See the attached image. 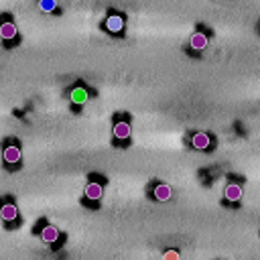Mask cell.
<instances>
[{"label": "cell", "instance_id": "obj_14", "mask_svg": "<svg viewBox=\"0 0 260 260\" xmlns=\"http://www.w3.org/2000/svg\"><path fill=\"white\" fill-rule=\"evenodd\" d=\"M258 30H260V24H258Z\"/></svg>", "mask_w": 260, "mask_h": 260}, {"label": "cell", "instance_id": "obj_5", "mask_svg": "<svg viewBox=\"0 0 260 260\" xmlns=\"http://www.w3.org/2000/svg\"><path fill=\"white\" fill-rule=\"evenodd\" d=\"M102 28L108 30L110 35L120 37L124 32V28H126V16L122 12H118V10H110L108 16H106V20L102 22Z\"/></svg>", "mask_w": 260, "mask_h": 260}, {"label": "cell", "instance_id": "obj_1", "mask_svg": "<svg viewBox=\"0 0 260 260\" xmlns=\"http://www.w3.org/2000/svg\"><path fill=\"white\" fill-rule=\"evenodd\" d=\"M104 185H106V177L91 173L89 175V183H87V187L83 191V203L91 205V207H98V203H100V199L104 195Z\"/></svg>", "mask_w": 260, "mask_h": 260}, {"label": "cell", "instance_id": "obj_8", "mask_svg": "<svg viewBox=\"0 0 260 260\" xmlns=\"http://www.w3.org/2000/svg\"><path fill=\"white\" fill-rule=\"evenodd\" d=\"M189 144H191V148H195V150H203V152L213 150V138H211L207 132H193V134L189 136Z\"/></svg>", "mask_w": 260, "mask_h": 260}, {"label": "cell", "instance_id": "obj_7", "mask_svg": "<svg viewBox=\"0 0 260 260\" xmlns=\"http://www.w3.org/2000/svg\"><path fill=\"white\" fill-rule=\"evenodd\" d=\"M39 236H41V240H43L45 244H51V246H55V248H59V246H61V242L65 240V238L61 236L59 228H55L53 223H45V225L41 228Z\"/></svg>", "mask_w": 260, "mask_h": 260}, {"label": "cell", "instance_id": "obj_11", "mask_svg": "<svg viewBox=\"0 0 260 260\" xmlns=\"http://www.w3.org/2000/svg\"><path fill=\"white\" fill-rule=\"evenodd\" d=\"M171 195H173L171 185L160 183V181H156V183L152 185V189H150V197H152L154 201H169V199H171Z\"/></svg>", "mask_w": 260, "mask_h": 260}, {"label": "cell", "instance_id": "obj_2", "mask_svg": "<svg viewBox=\"0 0 260 260\" xmlns=\"http://www.w3.org/2000/svg\"><path fill=\"white\" fill-rule=\"evenodd\" d=\"M0 219L6 223V230H14V225L20 223V215H18V207L10 197H4L0 201Z\"/></svg>", "mask_w": 260, "mask_h": 260}, {"label": "cell", "instance_id": "obj_4", "mask_svg": "<svg viewBox=\"0 0 260 260\" xmlns=\"http://www.w3.org/2000/svg\"><path fill=\"white\" fill-rule=\"evenodd\" d=\"M2 156H4V162H6V169L8 171L20 169V142L14 140V138L6 140L4 150H2Z\"/></svg>", "mask_w": 260, "mask_h": 260}, {"label": "cell", "instance_id": "obj_12", "mask_svg": "<svg viewBox=\"0 0 260 260\" xmlns=\"http://www.w3.org/2000/svg\"><path fill=\"white\" fill-rule=\"evenodd\" d=\"M207 41H209V37H207L205 30H195L191 35V39H189V49H193L195 53H199V51H203L207 47Z\"/></svg>", "mask_w": 260, "mask_h": 260}, {"label": "cell", "instance_id": "obj_6", "mask_svg": "<svg viewBox=\"0 0 260 260\" xmlns=\"http://www.w3.org/2000/svg\"><path fill=\"white\" fill-rule=\"evenodd\" d=\"M112 134H114V142H120V144H126L130 140V134H132V128H130V120L124 116V112L118 116V120L114 122L112 126Z\"/></svg>", "mask_w": 260, "mask_h": 260}, {"label": "cell", "instance_id": "obj_10", "mask_svg": "<svg viewBox=\"0 0 260 260\" xmlns=\"http://www.w3.org/2000/svg\"><path fill=\"white\" fill-rule=\"evenodd\" d=\"M242 197V185L238 181H230L223 189V203H238Z\"/></svg>", "mask_w": 260, "mask_h": 260}, {"label": "cell", "instance_id": "obj_13", "mask_svg": "<svg viewBox=\"0 0 260 260\" xmlns=\"http://www.w3.org/2000/svg\"><path fill=\"white\" fill-rule=\"evenodd\" d=\"M39 8H41L43 12H59L57 0H39Z\"/></svg>", "mask_w": 260, "mask_h": 260}, {"label": "cell", "instance_id": "obj_9", "mask_svg": "<svg viewBox=\"0 0 260 260\" xmlns=\"http://www.w3.org/2000/svg\"><path fill=\"white\" fill-rule=\"evenodd\" d=\"M69 100L73 102V106H81V104H85L89 100V89L83 83H75L69 89Z\"/></svg>", "mask_w": 260, "mask_h": 260}, {"label": "cell", "instance_id": "obj_3", "mask_svg": "<svg viewBox=\"0 0 260 260\" xmlns=\"http://www.w3.org/2000/svg\"><path fill=\"white\" fill-rule=\"evenodd\" d=\"M0 39L6 43V49H10L12 45L18 43V30L16 24L12 22V16L8 12L0 14Z\"/></svg>", "mask_w": 260, "mask_h": 260}]
</instances>
